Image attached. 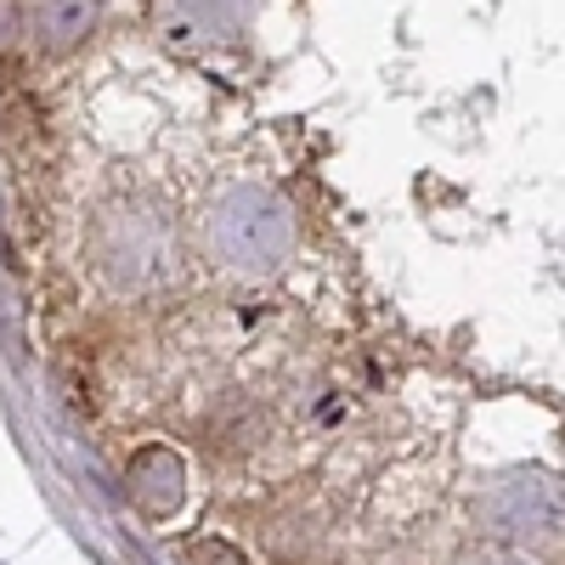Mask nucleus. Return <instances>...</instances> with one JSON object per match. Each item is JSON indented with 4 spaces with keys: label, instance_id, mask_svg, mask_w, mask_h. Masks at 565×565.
Returning <instances> with one entry per match:
<instances>
[{
    "label": "nucleus",
    "instance_id": "1",
    "mask_svg": "<svg viewBox=\"0 0 565 565\" xmlns=\"http://www.w3.org/2000/svg\"><path fill=\"white\" fill-rule=\"evenodd\" d=\"M289 244V221H282L260 193H226L210 210V249H221L226 260H277V249Z\"/></svg>",
    "mask_w": 565,
    "mask_h": 565
},
{
    "label": "nucleus",
    "instance_id": "2",
    "mask_svg": "<svg viewBox=\"0 0 565 565\" xmlns=\"http://www.w3.org/2000/svg\"><path fill=\"white\" fill-rule=\"evenodd\" d=\"M103 23V0H29V34L40 40V52H79Z\"/></svg>",
    "mask_w": 565,
    "mask_h": 565
},
{
    "label": "nucleus",
    "instance_id": "3",
    "mask_svg": "<svg viewBox=\"0 0 565 565\" xmlns=\"http://www.w3.org/2000/svg\"><path fill=\"white\" fill-rule=\"evenodd\" d=\"M164 40H221L232 29V0H159Z\"/></svg>",
    "mask_w": 565,
    "mask_h": 565
}]
</instances>
